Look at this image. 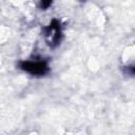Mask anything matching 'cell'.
<instances>
[{"label": "cell", "mask_w": 135, "mask_h": 135, "mask_svg": "<svg viewBox=\"0 0 135 135\" xmlns=\"http://www.w3.org/2000/svg\"><path fill=\"white\" fill-rule=\"evenodd\" d=\"M44 37L46 43L51 47H56L62 38V27L58 19H53L44 28Z\"/></svg>", "instance_id": "obj_2"}, {"label": "cell", "mask_w": 135, "mask_h": 135, "mask_svg": "<svg viewBox=\"0 0 135 135\" xmlns=\"http://www.w3.org/2000/svg\"><path fill=\"white\" fill-rule=\"evenodd\" d=\"M53 3V0H40V8L41 9H47Z\"/></svg>", "instance_id": "obj_3"}, {"label": "cell", "mask_w": 135, "mask_h": 135, "mask_svg": "<svg viewBox=\"0 0 135 135\" xmlns=\"http://www.w3.org/2000/svg\"><path fill=\"white\" fill-rule=\"evenodd\" d=\"M19 68L26 72L27 74L32 76H44L49 73L50 66L49 62L42 58L38 59H32V60H22L19 62Z\"/></svg>", "instance_id": "obj_1"}, {"label": "cell", "mask_w": 135, "mask_h": 135, "mask_svg": "<svg viewBox=\"0 0 135 135\" xmlns=\"http://www.w3.org/2000/svg\"><path fill=\"white\" fill-rule=\"evenodd\" d=\"M127 73L131 76H135V65H130L127 68Z\"/></svg>", "instance_id": "obj_4"}]
</instances>
